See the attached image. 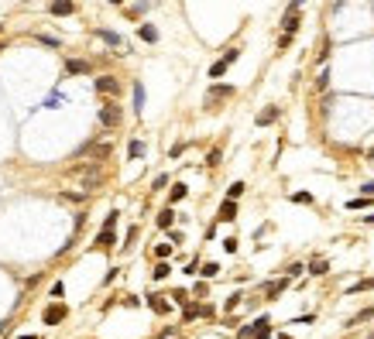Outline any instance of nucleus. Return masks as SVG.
<instances>
[{
	"label": "nucleus",
	"mask_w": 374,
	"mask_h": 339,
	"mask_svg": "<svg viewBox=\"0 0 374 339\" xmlns=\"http://www.w3.org/2000/svg\"><path fill=\"white\" fill-rule=\"evenodd\" d=\"M326 271H330V264H326L323 257H316V261L309 264V274H316V277H319V274H326Z\"/></svg>",
	"instance_id": "22"
},
{
	"label": "nucleus",
	"mask_w": 374,
	"mask_h": 339,
	"mask_svg": "<svg viewBox=\"0 0 374 339\" xmlns=\"http://www.w3.org/2000/svg\"><path fill=\"white\" fill-rule=\"evenodd\" d=\"M66 103H69V100H66V96H62V93L55 89V93H52V96H48V100L41 103V110H59V106H66Z\"/></svg>",
	"instance_id": "11"
},
{
	"label": "nucleus",
	"mask_w": 374,
	"mask_h": 339,
	"mask_svg": "<svg viewBox=\"0 0 374 339\" xmlns=\"http://www.w3.org/2000/svg\"><path fill=\"white\" fill-rule=\"evenodd\" d=\"M302 3H305V0H292V3H289V10H299Z\"/></svg>",
	"instance_id": "43"
},
{
	"label": "nucleus",
	"mask_w": 374,
	"mask_h": 339,
	"mask_svg": "<svg viewBox=\"0 0 374 339\" xmlns=\"http://www.w3.org/2000/svg\"><path fill=\"white\" fill-rule=\"evenodd\" d=\"M103 226H107V230H113V226H117V212H110V216L103 219Z\"/></svg>",
	"instance_id": "40"
},
{
	"label": "nucleus",
	"mask_w": 374,
	"mask_h": 339,
	"mask_svg": "<svg viewBox=\"0 0 374 339\" xmlns=\"http://www.w3.org/2000/svg\"><path fill=\"white\" fill-rule=\"evenodd\" d=\"M100 124H103V127H117V124H120V106L107 103V106L100 110Z\"/></svg>",
	"instance_id": "3"
},
{
	"label": "nucleus",
	"mask_w": 374,
	"mask_h": 339,
	"mask_svg": "<svg viewBox=\"0 0 374 339\" xmlns=\"http://www.w3.org/2000/svg\"><path fill=\"white\" fill-rule=\"evenodd\" d=\"M38 41H41V45H48V48H59V38H48V34H38Z\"/></svg>",
	"instance_id": "33"
},
{
	"label": "nucleus",
	"mask_w": 374,
	"mask_h": 339,
	"mask_svg": "<svg viewBox=\"0 0 374 339\" xmlns=\"http://www.w3.org/2000/svg\"><path fill=\"white\" fill-rule=\"evenodd\" d=\"M127 158H131V161L145 158V144H141V140H131V144H127Z\"/></svg>",
	"instance_id": "17"
},
{
	"label": "nucleus",
	"mask_w": 374,
	"mask_h": 339,
	"mask_svg": "<svg viewBox=\"0 0 374 339\" xmlns=\"http://www.w3.org/2000/svg\"><path fill=\"white\" fill-rule=\"evenodd\" d=\"M168 271H172V268H168V264L161 261V264L154 268V281H165V277H168Z\"/></svg>",
	"instance_id": "28"
},
{
	"label": "nucleus",
	"mask_w": 374,
	"mask_h": 339,
	"mask_svg": "<svg viewBox=\"0 0 374 339\" xmlns=\"http://www.w3.org/2000/svg\"><path fill=\"white\" fill-rule=\"evenodd\" d=\"M299 10H285V17H282V31H285V34H296V31H299Z\"/></svg>",
	"instance_id": "6"
},
{
	"label": "nucleus",
	"mask_w": 374,
	"mask_h": 339,
	"mask_svg": "<svg viewBox=\"0 0 374 339\" xmlns=\"http://www.w3.org/2000/svg\"><path fill=\"white\" fill-rule=\"evenodd\" d=\"M237 305H240V295H233V298H226V305H224V308H226V312H233Z\"/></svg>",
	"instance_id": "38"
},
{
	"label": "nucleus",
	"mask_w": 374,
	"mask_h": 339,
	"mask_svg": "<svg viewBox=\"0 0 374 339\" xmlns=\"http://www.w3.org/2000/svg\"><path fill=\"white\" fill-rule=\"evenodd\" d=\"M151 3H138V7H131V10H127V14H131V17H141V14H145V10H148Z\"/></svg>",
	"instance_id": "35"
},
{
	"label": "nucleus",
	"mask_w": 374,
	"mask_h": 339,
	"mask_svg": "<svg viewBox=\"0 0 374 339\" xmlns=\"http://www.w3.org/2000/svg\"><path fill=\"white\" fill-rule=\"evenodd\" d=\"M224 250H226V254H233V250H237V240H233V237H226V240H224Z\"/></svg>",
	"instance_id": "39"
},
{
	"label": "nucleus",
	"mask_w": 374,
	"mask_h": 339,
	"mask_svg": "<svg viewBox=\"0 0 374 339\" xmlns=\"http://www.w3.org/2000/svg\"><path fill=\"white\" fill-rule=\"evenodd\" d=\"M361 192H364V196H374V182H364V185H361Z\"/></svg>",
	"instance_id": "42"
},
{
	"label": "nucleus",
	"mask_w": 374,
	"mask_h": 339,
	"mask_svg": "<svg viewBox=\"0 0 374 339\" xmlns=\"http://www.w3.org/2000/svg\"><path fill=\"white\" fill-rule=\"evenodd\" d=\"M17 339H35V336H17Z\"/></svg>",
	"instance_id": "47"
},
{
	"label": "nucleus",
	"mask_w": 374,
	"mask_h": 339,
	"mask_svg": "<svg viewBox=\"0 0 374 339\" xmlns=\"http://www.w3.org/2000/svg\"><path fill=\"white\" fill-rule=\"evenodd\" d=\"M154 254H158L161 261H165V257H172V243H158V247H154Z\"/></svg>",
	"instance_id": "30"
},
{
	"label": "nucleus",
	"mask_w": 374,
	"mask_h": 339,
	"mask_svg": "<svg viewBox=\"0 0 374 339\" xmlns=\"http://www.w3.org/2000/svg\"><path fill=\"white\" fill-rule=\"evenodd\" d=\"M186 196H189V189H186V185L179 182V185H172V196H168V203H182Z\"/></svg>",
	"instance_id": "20"
},
{
	"label": "nucleus",
	"mask_w": 374,
	"mask_h": 339,
	"mask_svg": "<svg viewBox=\"0 0 374 339\" xmlns=\"http://www.w3.org/2000/svg\"><path fill=\"white\" fill-rule=\"evenodd\" d=\"M107 3H117V7H120V3H124V0H107Z\"/></svg>",
	"instance_id": "45"
},
{
	"label": "nucleus",
	"mask_w": 374,
	"mask_h": 339,
	"mask_svg": "<svg viewBox=\"0 0 374 339\" xmlns=\"http://www.w3.org/2000/svg\"><path fill=\"white\" fill-rule=\"evenodd\" d=\"M364 219H368V223H374V212H371V216H364Z\"/></svg>",
	"instance_id": "46"
},
{
	"label": "nucleus",
	"mask_w": 374,
	"mask_h": 339,
	"mask_svg": "<svg viewBox=\"0 0 374 339\" xmlns=\"http://www.w3.org/2000/svg\"><path fill=\"white\" fill-rule=\"evenodd\" d=\"M371 339H374V336H371Z\"/></svg>",
	"instance_id": "49"
},
{
	"label": "nucleus",
	"mask_w": 374,
	"mask_h": 339,
	"mask_svg": "<svg viewBox=\"0 0 374 339\" xmlns=\"http://www.w3.org/2000/svg\"><path fill=\"white\" fill-rule=\"evenodd\" d=\"M302 271H305V268H302V264H292V268H289V277H299Z\"/></svg>",
	"instance_id": "41"
},
{
	"label": "nucleus",
	"mask_w": 374,
	"mask_h": 339,
	"mask_svg": "<svg viewBox=\"0 0 374 339\" xmlns=\"http://www.w3.org/2000/svg\"><path fill=\"white\" fill-rule=\"evenodd\" d=\"M66 72H69V75H86V72H89V62H82V59H66Z\"/></svg>",
	"instance_id": "9"
},
{
	"label": "nucleus",
	"mask_w": 374,
	"mask_h": 339,
	"mask_svg": "<svg viewBox=\"0 0 374 339\" xmlns=\"http://www.w3.org/2000/svg\"><path fill=\"white\" fill-rule=\"evenodd\" d=\"M237 89L233 86H226V82H213L210 89H206V106H213V103H220V100H230Z\"/></svg>",
	"instance_id": "1"
},
{
	"label": "nucleus",
	"mask_w": 374,
	"mask_h": 339,
	"mask_svg": "<svg viewBox=\"0 0 374 339\" xmlns=\"http://www.w3.org/2000/svg\"><path fill=\"white\" fill-rule=\"evenodd\" d=\"M374 196H357V199H350L347 203V209H368V203H371Z\"/></svg>",
	"instance_id": "24"
},
{
	"label": "nucleus",
	"mask_w": 374,
	"mask_h": 339,
	"mask_svg": "<svg viewBox=\"0 0 374 339\" xmlns=\"http://www.w3.org/2000/svg\"><path fill=\"white\" fill-rule=\"evenodd\" d=\"M220 158H224V154H220V147H213V151L206 154V165H210V168H217V165H220Z\"/></svg>",
	"instance_id": "26"
},
{
	"label": "nucleus",
	"mask_w": 374,
	"mask_h": 339,
	"mask_svg": "<svg viewBox=\"0 0 374 339\" xmlns=\"http://www.w3.org/2000/svg\"><path fill=\"white\" fill-rule=\"evenodd\" d=\"M203 277H217V274H220V264H203Z\"/></svg>",
	"instance_id": "29"
},
{
	"label": "nucleus",
	"mask_w": 374,
	"mask_h": 339,
	"mask_svg": "<svg viewBox=\"0 0 374 339\" xmlns=\"http://www.w3.org/2000/svg\"><path fill=\"white\" fill-rule=\"evenodd\" d=\"M224 59H226V62H230V66H233V62L240 59V48H226V52H224Z\"/></svg>",
	"instance_id": "32"
},
{
	"label": "nucleus",
	"mask_w": 374,
	"mask_h": 339,
	"mask_svg": "<svg viewBox=\"0 0 374 339\" xmlns=\"http://www.w3.org/2000/svg\"><path fill=\"white\" fill-rule=\"evenodd\" d=\"M226 68H230V62H226V59H217V62L210 66V79H220V75H224Z\"/></svg>",
	"instance_id": "18"
},
{
	"label": "nucleus",
	"mask_w": 374,
	"mask_h": 339,
	"mask_svg": "<svg viewBox=\"0 0 374 339\" xmlns=\"http://www.w3.org/2000/svg\"><path fill=\"white\" fill-rule=\"evenodd\" d=\"M96 247H113V230H100V237H96Z\"/></svg>",
	"instance_id": "21"
},
{
	"label": "nucleus",
	"mask_w": 374,
	"mask_h": 339,
	"mask_svg": "<svg viewBox=\"0 0 374 339\" xmlns=\"http://www.w3.org/2000/svg\"><path fill=\"white\" fill-rule=\"evenodd\" d=\"M244 189H247L244 182H233V185L226 189V199H240V196H244Z\"/></svg>",
	"instance_id": "23"
},
{
	"label": "nucleus",
	"mask_w": 374,
	"mask_h": 339,
	"mask_svg": "<svg viewBox=\"0 0 374 339\" xmlns=\"http://www.w3.org/2000/svg\"><path fill=\"white\" fill-rule=\"evenodd\" d=\"M330 86V72H319V79H316V89H326Z\"/></svg>",
	"instance_id": "34"
},
{
	"label": "nucleus",
	"mask_w": 374,
	"mask_h": 339,
	"mask_svg": "<svg viewBox=\"0 0 374 339\" xmlns=\"http://www.w3.org/2000/svg\"><path fill=\"white\" fill-rule=\"evenodd\" d=\"M217 219H220V223H233V219H237V199H224Z\"/></svg>",
	"instance_id": "4"
},
{
	"label": "nucleus",
	"mask_w": 374,
	"mask_h": 339,
	"mask_svg": "<svg viewBox=\"0 0 374 339\" xmlns=\"http://www.w3.org/2000/svg\"><path fill=\"white\" fill-rule=\"evenodd\" d=\"M148 305H151V312H158V315L168 312V302H165L161 295H148Z\"/></svg>",
	"instance_id": "14"
},
{
	"label": "nucleus",
	"mask_w": 374,
	"mask_h": 339,
	"mask_svg": "<svg viewBox=\"0 0 374 339\" xmlns=\"http://www.w3.org/2000/svg\"><path fill=\"white\" fill-rule=\"evenodd\" d=\"M278 117H282V110H278V106H264V110L258 113V127H271Z\"/></svg>",
	"instance_id": "5"
},
{
	"label": "nucleus",
	"mask_w": 374,
	"mask_h": 339,
	"mask_svg": "<svg viewBox=\"0 0 374 339\" xmlns=\"http://www.w3.org/2000/svg\"><path fill=\"white\" fill-rule=\"evenodd\" d=\"M138 34H141V41H148V45H154V41H158V28H151V24H141V28H138Z\"/></svg>",
	"instance_id": "15"
},
{
	"label": "nucleus",
	"mask_w": 374,
	"mask_h": 339,
	"mask_svg": "<svg viewBox=\"0 0 374 339\" xmlns=\"http://www.w3.org/2000/svg\"><path fill=\"white\" fill-rule=\"evenodd\" d=\"M7 326H10V322H0V333H3V329H7Z\"/></svg>",
	"instance_id": "44"
},
{
	"label": "nucleus",
	"mask_w": 374,
	"mask_h": 339,
	"mask_svg": "<svg viewBox=\"0 0 374 339\" xmlns=\"http://www.w3.org/2000/svg\"><path fill=\"white\" fill-rule=\"evenodd\" d=\"M96 38H103L110 48H120V45H124V38H120L117 31H107V28H96Z\"/></svg>",
	"instance_id": "7"
},
{
	"label": "nucleus",
	"mask_w": 374,
	"mask_h": 339,
	"mask_svg": "<svg viewBox=\"0 0 374 339\" xmlns=\"http://www.w3.org/2000/svg\"><path fill=\"white\" fill-rule=\"evenodd\" d=\"M96 93H103V96L113 93V96H117V93H120V79H113V75H100V79H96Z\"/></svg>",
	"instance_id": "2"
},
{
	"label": "nucleus",
	"mask_w": 374,
	"mask_h": 339,
	"mask_svg": "<svg viewBox=\"0 0 374 339\" xmlns=\"http://www.w3.org/2000/svg\"><path fill=\"white\" fill-rule=\"evenodd\" d=\"M172 223H175V212H172V205H168V209L158 212V226H161V230H172Z\"/></svg>",
	"instance_id": "16"
},
{
	"label": "nucleus",
	"mask_w": 374,
	"mask_h": 339,
	"mask_svg": "<svg viewBox=\"0 0 374 339\" xmlns=\"http://www.w3.org/2000/svg\"><path fill=\"white\" fill-rule=\"evenodd\" d=\"M134 110H138V113L145 110V86H141V82H134Z\"/></svg>",
	"instance_id": "19"
},
{
	"label": "nucleus",
	"mask_w": 374,
	"mask_h": 339,
	"mask_svg": "<svg viewBox=\"0 0 374 339\" xmlns=\"http://www.w3.org/2000/svg\"><path fill=\"white\" fill-rule=\"evenodd\" d=\"M371 312H374V308H364V312H357V315L350 319V326H361V322H368V319H371Z\"/></svg>",
	"instance_id": "27"
},
{
	"label": "nucleus",
	"mask_w": 374,
	"mask_h": 339,
	"mask_svg": "<svg viewBox=\"0 0 374 339\" xmlns=\"http://www.w3.org/2000/svg\"><path fill=\"white\" fill-rule=\"evenodd\" d=\"M285 288H289V277H285V281H268V284H264V291H268V298H278V295H282Z\"/></svg>",
	"instance_id": "13"
},
{
	"label": "nucleus",
	"mask_w": 374,
	"mask_h": 339,
	"mask_svg": "<svg viewBox=\"0 0 374 339\" xmlns=\"http://www.w3.org/2000/svg\"><path fill=\"white\" fill-rule=\"evenodd\" d=\"M292 203H299V205H309V203H312V196H309V192H296V196H292Z\"/></svg>",
	"instance_id": "31"
},
{
	"label": "nucleus",
	"mask_w": 374,
	"mask_h": 339,
	"mask_svg": "<svg viewBox=\"0 0 374 339\" xmlns=\"http://www.w3.org/2000/svg\"><path fill=\"white\" fill-rule=\"evenodd\" d=\"M165 185H168V175H158V178L151 182V189H165Z\"/></svg>",
	"instance_id": "36"
},
{
	"label": "nucleus",
	"mask_w": 374,
	"mask_h": 339,
	"mask_svg": "<svg viewBox=\"0 0 374 339\" xmlns=\"http://www.w3.org/2000/svg\"><path fill=\"white\" fill-rule=\"evenodd\" d=\"M0 31H3V24H0Z\"/></svg>",
	"instance_id": "48"
},
{
	"label": "nucleus",
	"mask_w": 374,
	"mask_h": 339,
	"mask_svg": "<svg viewBox=\"0 0 374 339\" xmlns=\"http://www.w3.org/2000/svg\"><path fill=\"white\" fill-rule=\"evenodd\" d=\"M82 151H86V154H93V158H100V161H103V158H110V151H113V147H110V144H96V147H93V144H86V147H82Z\"/></svg>",
	"instance_id": "12"
},
{
	"label": "nucleus",
	"mask_w": 374,
	"mask_h": 339,
	"mask_svg": "<svg viewBox=\"0 0 374 339\" xmlns=\"http://www.w3.org/2000/svg\"><path fill=\"white\" fill-rule=\"evenodd\" d=\"M73 10H75L73 0H55V3H52V14H55V17H69Z\"/></svg>",
	"instance_id": "10"
},
{
	"label": "nucleus",
	"mask_w": 374,
	"mask_h": 339,
	"mask_svg": "<svg viewBox=\"0 0 374 339\" xmlns=\"http://www.w3.org/2000/svg\"><path fill=\"white\" fill-rule=\"evenodd\" d=\"M62 295H66V288H62V281H55L52 284V298H62Z\"/></svg>",
	"instance_id": "37"
},
{
	"label": "nucleus",
	"mask_w": 374,
	"mask_h": 339,
	"mask_svg": "<svg viewBox=\"0 0 374 339\" xmlns=\"http://www.w3.org/2000/svg\"><path fill=\"white\" fill-rule=\"evenodd\" d=\"M368 288H374V277H368V281H357V284H350L347 291H350V295H357V291H368Z\"/></svg>",
	"instance_id": "25"
},
{
	"label": "nucleus",
	"mask_w": 374,
	"mask_h": 339,
	"mask_svg": "<svg viewBox=\"0 0 374 339\" xmlns=\"http://www.w3.org/2000/svg\"><path fill=\"white\" fill-rule=\"evenodd\" d=\"M66 319V305H48L45 308V322L48 326H55V322H62Z\"/></svg>",
	"instance_id": "8"
}]
</instances>
